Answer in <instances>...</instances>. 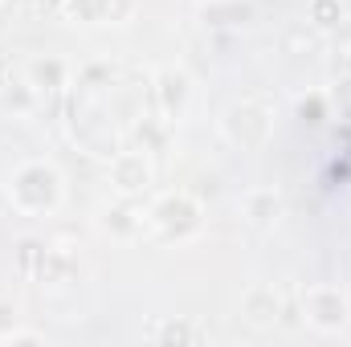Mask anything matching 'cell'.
Here are the masks:
<instances>
[{"mask_svg": "<svg viewBox=\"0 0 351 347\" xmlns=\"http://www.w3.org/2000/svg\"><path fill=\"white\" fill-rule=\"evenodd\" d=\"M62 82V66L58 62H37L33 66V86H58Z\"/></svg>", "mask_w": 351, "mask_h": 347, "instance_id": "12", "label": "cell"}, {"mask_svg": "<svg viewBox=\"0 0 351 347\" xmlns=\"http://www.w3.org/2000/svg\"><path fill=\"white\" fill-rule=\"evenodd\" d=\"M335 98L343 102V110L351 115V78H348V82H339V90H335Z\"/></svg>", "mask_w": 351, "mask_h": 347, "instance_id": "17", "label": "cell"}, {"mask_svg": "<svg viewBox=\"0 0 351 347\" xmlns=\"http://www.w3.org/2000/svg\"><path fill=\"white\" fill-rule=\"evenodd\" d=\"M298 119H302V123H323V98L298 102Z\"/></svg>", "mask_w": 351, "mask_h": 347, "instance_id": "15", "label": "cell"}, {"mask_svg": "<svg viewBox=\"0 0 351 347\" xmlns=\"http://www.w3.org/2000/svg\"><path fill=\"white\" fill-rule=\"evenodd\" d=\"M110 180H114V188L119 192H143L147 184H152V164H147V156L143 152H123V156H114V164H110Z\"/></svg>", "mask_w": 351, "mask_h": 347, "instance_id": "5", "label": "cell"}, {"mask_svg": "<svg viewBox=\"0 0 351 347\" xmlns=\"http://www.w3.org/2000/svg\"><path fill=\"white\" fill-rule=\"evenodd\" d=\"M29 102H33V94H29L25 86H12V90H4V106H16V110H25Z\"/></svg>", "mask_w": 351, "mask_h": 347, "instance_id": "16", "label": "cell"}, {"mask_svg": "<svg viewBox=\"0 0 351 347\" xmlns=\"http://www.w3.org/2000/svg\"><path fill=\"white\" fill-rule=\"evenodd\" d=\"M225 131L241 147H262L265 135H269V115H265L262 106H254V102H237L225 115Z\"/></svg>", "mask_w": 351, "mask_h": 347, "instance_id": "3", "label": "cell"}, {"mask_svg": "<svg viewBox=\"0 0 351 347\" xmlns=\"http://www.w3.org/2000/svg\"><path fill=\"white\" fill-rule=\"evenodd\" d=\"M8 196L25 213H49L62 200V176L53 172V168H45V164H25L21 172L12 176Z\"/></svg>", "mask_w": 351, "mask_h": 347, "instance_id": "1", "label": "cell"}, {"mask_svg": "<svg viewBox=\"0 0 351 347\" xmlns=\"http://www.w3.org/2000/svg\"><path fill=\"white\" fill-rule=\"evenodd\" d=\"M200 16H204V25H245L250 16H254V8L250 4H241V0H213V4H204L200 8Z\"/></svg>", "mask_w": 351, "mask_h": 347, "instance_id": "8", "label": "cell"}, {"mask_svg": "<svg viewBox=\"0 0 351 347\" xmlns=\"http://www.w3.org/2000/svg\"><path fill=\"white\" fill-rule=\"evenodd\" d=\"M156 98H160V110L176 119L180 110H184V102H188V78L180 74V70H164L160 78H156Z\"/></svg>", "mask_w": 351, "mask_h": 347, "instance_id": "6", "label": "cell"}, {"mask_svg": "<svg viewBox=\"0 0 351 347\" xmlns=\"http://www.w3.org/2000/svg\"><path fill=\"white\" fill-rule=\"evenodd\" d=\"M49 4H66V0H49Z\"/></svg>", "mask_w": 351, "mask_h": 347, "instance_id": "18", "label": "cell"}, {"mask_svg": "<svg viewBox=\"0 0 351 347\" xmlns=\"http://www.w3.org/2000/svg\"><path fill=\"white\" fill-rule=\"evenodd\" d=\"M311 21H315L319 29H331V25L343 21V4H339V0H315V4H311Z\"/></svg>", "mask_w": 351, "mask_h": 347, "instance_id": "11", "label": "cell"}, {"mask_svg": "<svg viewBox=\"0 0 351 347\" xmlns=\"http://www.w3.org/2000/svg\"><path fill=\"white\" fill-rule=\"evenodd\" d=\"M245 315H250V323H258V327H269L274 319H278V298H274V290H250L245 294Z\"/></svg>", "mask_w": 351, "mask_h": 347, "instance_id": "9", "label": "cell"}, {"mask_svg": "<svg viewBox=\"0 0 351 347\" xmlns=\"http://www.w3.org/2000/svg\"><path fill=\"white\" fill-rule=\"evenodd\" d=\"M152 217H156V225H160L168 237H188V233H196V225H200V208H196L188 196H168V200H160Z\"/></svg>", "mask_w": 351, "mask_h": 347, "instance_id": "4", "label": "cell"}, {"mask_svg": "<svg viewBox=\"0 0 351 347\" xmlns=\"http://www.w3.org/2000/svg\"><path fill=\"white\" fill-rule=\"evenodd\" d=\"M135 225H139V221H135V213H131L127 204H114V208L102 213V229H110V233H123V237H127V233H135Z\"/></svg>", "mask_w": 351, "mask_h": 347, "instance_id": "10", "label": "cell"}, {"mask_svg": "<svg viewBox=\"0 0 351 347\" xmlns=\"http://www.w3.org/2000/svg\"><path fill=\"white\" fill-rule=\"evenodd\" d=\"M302 307H306V319L319 327V331H339L348 323V298L331 286H311L302 294Z\"/></svg>", "mask_w": 351, "mask_h": 347, "instance_id": "2", "label": "cell"}, {"mask_svg": "<svg viewBox=\"0 0 351 347\" xmlns=\"http://www.w3.org/2000/svg\"><path fill=\"white\" fill-rule=\"evenodd\" d=\"M160 339H164V344H184V339H200V331H192V327H184V323H168V327L160 331Z\"/></svg>", "mask_w": 351, "mask_h": 347, "instance_id": "13", "label": "cell"}, {"mask_svg": "<svg viewBox=\"0 0 351 347\" xmlns=\"http://www.w3.org/2000/svg\"><path fill=\"white\" fill-rule=\"evenodd\" d=\"M12 331H16V307L0 302V339H12Z\"/></svg>", "mask_w": 351, "mask_h": 347, "instance_id": "14", "label": "cell"}, {"mask_svg": "<svg viewBox=\"0 0 351 347\" xmlns=\"http://www.w3.org/2000/svg\"><path fill=\"white\" fill-rule=\"evenodd\" d=\"M245 217L254 221V225H274L278 221V213H282V200H278V192H269V188H258V192H245Z\"/></svg>", "mask_w": 351, "mask_h": 347, "instance_id": "7", "label": "cell"}]
</instances>
